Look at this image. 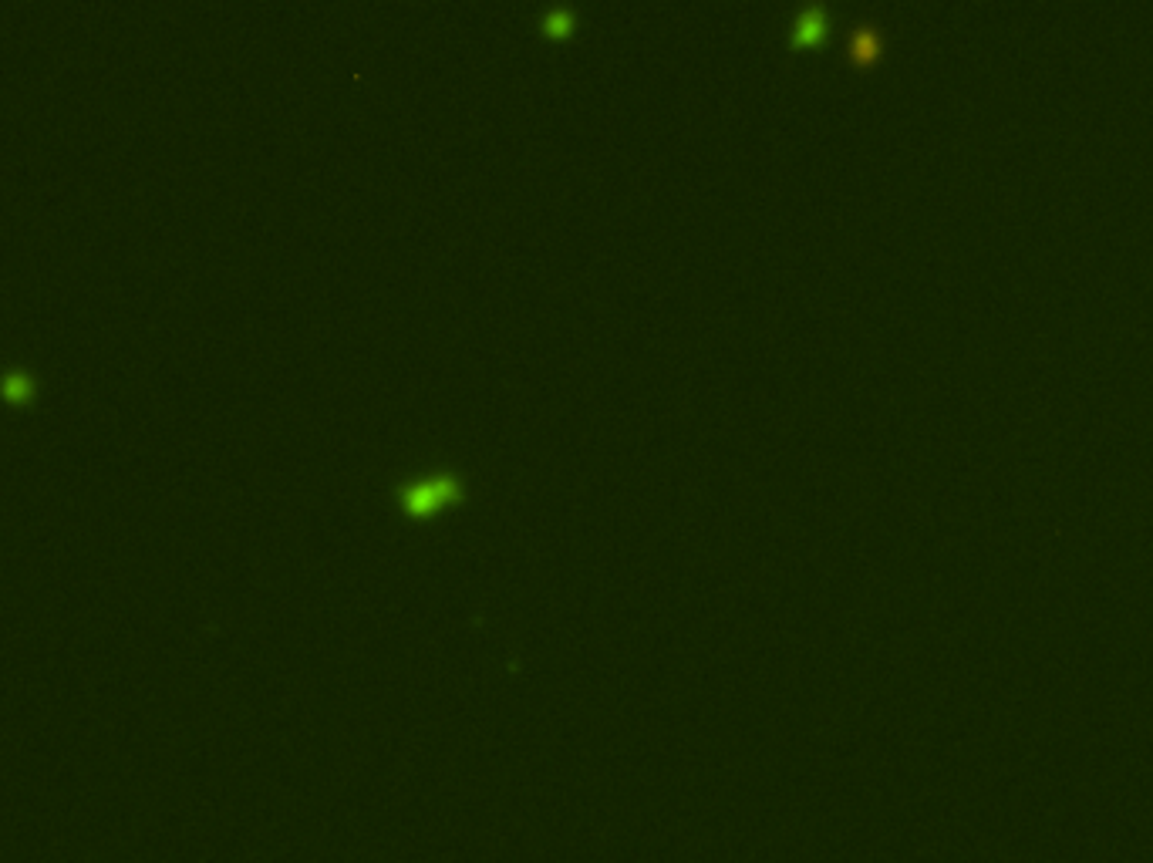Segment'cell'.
Masks as SVG:
<instances>
[{"label":"cell","instance_id":"cell-1","mask_svg":"<svg viewBox=\"0 0 1153 863\" xmlns=\"http://www.w3.org/2000/svg\"><path fill=\"white\" fill-rule=\"evenodd\" d=\"M466 493V486H462V479L456 476L452 469H435V472H425V476H415V479H405L402 486H398V503H402L405 513L412 516H429L435 513L439 506H449L462 499Z\"/></svg>","mask_w":1153,"mask_h":863},{"label":"cell","instance_id":"cell-2","mask_svg":"<svg viewBox=\"0 0 1153 863\" xmlns=\"http://www.w3.org/2000/svg\"><path fill=\"white\" fill-rule=\"evenodd\" d=\"M826 27H830V11H826L823 4H810L796 11L793 24H789V38L796 44H813L823 38Z\"/></svg>","mask_w":1153,"mask_h":863},{"label":"cell","instance_id":"cell-3","mask_svg":"<svg viewBox=\"0 0 1153 863\" xmlns=\"http://www.w3.org/2000/svg\"><path fill=\"white\" fill-rule=\"evenodd\" d=\"M877 51H880L877 27L864 24V27H857V31L850 34V54H853V58H874Z\"/></svg>","mask_w":1153,"mask_h":863},{"label":"cell","instance_id":"cell-4","mask_svg":"<svg viewBox=\"0 0 1153 863\" xmlns=\"http://www.w3.org/2000/svg\"><path fill=\"white\" fill-rule=\"evenodd\" d=\"M543 27H547L550 34H567L577 27V11L574 7H547L543 11Z\"/></svg>","mask_w":1153,"mask_h":863}]
</instances>
